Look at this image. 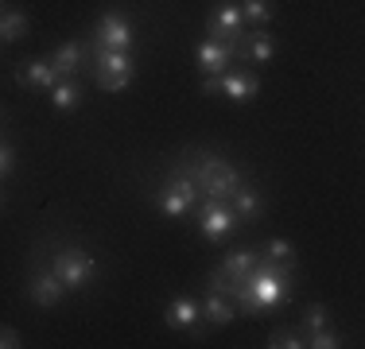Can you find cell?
<instances>
[{"label":"cell","mask_w":365,"mask_h":349,"mask_svg":"<svg viewBox=\"0 0 365 349\" xmlns=\"http://www.w3.org/2000/svg\"><path fill=\"white\" fill-rule=\"evenodd\" d=\"M93 47H106V51H128L133 47V24L125 20L120 12H106L90 31Z\"/></svg>","instance_id":"obj_7"},{"label":"cell","mask_w":365,"mask_h":349,"mask_svg":"<svg viewBox=\"0 0 365 349\" xmlns=\"http://www.w3.org/2000/svg\"><path fill=\"white\" fill-rule=\"evenodd\" d=\"M295 264L288 260H272V256H257L249 279L230 295L237 314H268L276 307L292 303V287H295Z\"/></svg>","instance_id":"obj_1"},{"label":"cell","mask_w":365,"mask_h":349,"mask_svg":"<svg viewBox=\"0 0 365 349\" xmlns=\"http://www.w3.org/2000/svg\"><path fill=\"white\" fill-rule=\"evenodd\" d=\"M47 58L55 63L58 78H74L78 70H82V66L93 58V43H78V39H71V43H58V47L51 51Z\"/></svg>","instance_id":"obj_8"},{"label":"cell","mask_w":365,"mask_h":349,"mask_svg":"<svg viewBox=\"0 0 365 349\" xmlns=\"http://www.w3.org/2000/svg\"><path fill=\"white\" fill-rule=\"evenodd\" d=\"M93 85L101 93H120L128 82L136 78V63L128 51H106V47H93Z\"/></svg>","instance_id":"obj_3"},{"label":"cell","mask_w":365,"mask_h":349,"mask_svg":"<svg viewBox=\"0 0 365 349\" xmlns=\"http://www.w3.org/2000/svg\"><path fill=\"white\" fill-rule=\"evenodd\" d=\"M327 326V303H311L307 311H303V322H299V334L303 342H307V334H315V330Z\"/></svg>","instance_id":"obj_20"},{"label":"cell","mask_w":365,"mask_h":349,"mask_svg":"<svg viewBox=\"0 0 365 349\" xmlns=\"http://www.w3.org/2000/svg\"><path fill=\"white\" fill-rule=\"evenodd\" d=\"M195 58H198V66H202V74H225L233 63L230 47H225V43H214V39H206L202 47L195 51Z\"/></svg>","instance_id":"obj_12"},{"label":"cell","mask_w":365,"mask_h":349,"mask_svg":"<svg viewBox=\"0 0 365 349\" xmlns=\"http://www.w3.org/2000/svg\"><path fill=\"white\" fill-rule=\"evenodd\" d=\"M230 206L241 222H260V214H264V198H260L257 187H237L230 198Z\"/></svg>","instance_id":"obj_14"},{"label":"cell","mask_w":365,"mask_h":349,"mask_svg":"<svg viewBox=\"0 0 365 349\" xmlns=\"http://www.w3.org/2000/svg\"><path fill=\"white\" fill-rule=\"evenodd\" d=\"M195 206H198L195 182H190L179 167H171L168 182H163V190H160V209H163V217H182V214H190Z\"/></svg>","instance_id":"obj_5"},{"label":"cell","mask_w":365,"mask_h":349,"mask_svg":"<svg viewBox=\"0 0 365 349\" xmlns=\"http://www.w3.org/2000/svg\"><path fill=\"white\" fill-rule=\"evenodd\" d=\"M20 345V334L12 326H0V349H16Z\"/></svg>","instance_id":"obj_25"},{"label":"cell","mask_w":365,"mask_h":349,"mask_svg":"<svg viewBox=\"0 0 365 349\" xmlns=\"http://www.w3.org/2000/svg\"><path fill=\"white\" fill-rule=\"evenodd\" d=\"M28 35V12H20V8H4L0 12V43H16Z\"/></svg>","instance_id":"obj_17"},{"label":"cell","mask_w":365,"mask_h":349,"mask_svg":"<svg viewBox=\"0 0 365 349\" xmlns=\"http://www.w3.org/2000/svg\"><path fill=\"white\" fill-rule=\"evenodd\" d=\"M66 295V287H63V279H58L51 268H43V272H31V279H28V299L36 303V307H43V311H51L58 299Z\"/></svg>","instance_id":"obj_9"},{"label":"cell","mask_w":365,"mask_h":349,"mask_svg":"<svg viewBox=\"0 0 365 349\" xmlns=\"http://www.w3.org/2000/svg\"><path fill=\"white\" fill-rule=\"evenodd\" d=\"M0 206H4V194H0Z\"/></svg>","instance_id":"obj_27"},{"label":"cell","mask_w":365,"mask_h":349,"mask_svg":"<svg viewBox=\"0 0 365 349\" xmlns=\"http://www.w3.org/2000/svg\"><path fill=\"white\" fill-rule=\"evenodd\" d=\"M16 167V152H12V144H0V179H4L8 171Z\"/></svg>","instance_id":"obj_24"},{"label":"cell","mask_w":365,"mask_h":349,"mask_svg":"<svg viewBox=\"0 0 365 349\" xmlns=\"http://www.w3.org/2000/svg\"><path fill=\"white\" fill-rule=\"evenodd\" d=\"M202 318L210 322L214 330H222V326H230V322L237 318V307H233V299L210 291V295H206V303H202Z\"/></svg>","instance_id":"obj_15"},{"label":"cell","mask_w":365,"mask_h":349,"mask_svg":"<svg viewBox=\"0 0 365 349\" xmlns=\"http://www.w3.org/2000/svg\"><path fill=\"white\" fill-rule=\"evenodd\" d=\"M299 345H303V334L292 326H276L268 334V349H299Z\"/></svg>","instance_id":"obj_21"},{"label":"cell","mask_w":365,"mask_h":349,"mask_svg":"<svg viewBox=\"0 0 365 349\" xmlns=\"http://www.w3.org/2000/svg\"><path fill=\"white\" fill-rule=\"evenodd\" d=\"M264 256H272V260H288V264H295V249H292V241H284V237H272L264 244Z\"/></svg>","instance_id":"obj_22"},{"label":"cell","mask_w":365,"mask_h":349,"mask_svg":"<svg viewBox=\"0 0 365 349\" xmlns=\"http://www.w3.org/2000/svg\"><path fill=\"white\" fill-rule=\"evenodd\" d=\"M163 318H168V326H171V330H198L202 307H198L195 299H187V295H179V299H171V303H168Z\"/></svg>","instance_id":"obj_11"},{"label":"cell","mask_w":365,"mask_h":349,"mask_svg":"<svg viewBox=\"0 0 365 349\" xmlns=\"http://www.w3.org/2000/svg\"><path fill=\"white\" fill-rule=\"evenodd\" d=\"M16 82H24V85H43V90H51V85L58 82V70L51 58H28V66H20L16 70Z\"/></svg>","instance_id":"obj_13"},{"label":"cell","mask_w":365,"mask_h":349,"mask_svg":"<svg viewBox=\"0 0 365 349\" xmlns=\"http://www.w3.org/2000/svg\"><path fill=\"white\" fill-rule=\"evenodd\" d=\"M241 20L249 28H268L272 24V4L268 0H241Z\"/></svg>","instance_id":"obj_19"},{"label":"cell","mask_w":365,"mask_h":349,"mask_svg":"<svg viewBox=\"0 0 365 349\" xmlns=\"http://www.w3.org/2000/svg\"><path fill=\"white\" fill-rule=\"evenodd\" d=\"M218 93H225V98L237 101V105H245L260 93V78L249 74V70H225V74H218Z\"/></svg>","instance_id":"obj_10"},{"label":"cell","mask_w":365,"mask_h":349,"mask_svg":"<svg viewBox=\"0 0 365 349\" xmlns=\"http://www.w3.org/2000/svg\"><path fill=\"white\" fill-rule=\"evenodd\" d=\"M0 12H4V0H0Z\"/></svg>","instance_id":"obj_26"},{"label":"cell","mask_w":365,"mask_h":349,"mask_svg":"<svg viewBox=\"0 0 365 349\" xmlns=\"http://www.w3.org/2000/svg\"><path fill=\"white\" fill-rule=\"evenodd\" d=\"M237 222H241V217L233 214L230 202H218V198H202V202H198V229H202L206 241L230 237Z\"/></svg>","instance_id":"obj_6"},{"label":"cell","mask_w":365,"mask_h":349,"mask_svg":"<svg viewBox=\"0 0 365 349\" xmlns=\"http://www.w3.org/2000/svg\"><path fill=\"white\" fill-rule=\"evenodd\" d=\"M303 345H311V349H334V345H342V342H338V334H334V330H315V334H307V342H303Z\"/></svg>","instance_id":"obj_23"},{"label":"cell","mask_w":365,"mask_h":349,"mask_svg":"<svg viewBox=\"0 0 365 349\" xmlns=\"http://www.w3.org/2000/svg\"><path fill=\"white\" fill-rule=\"evenodd\" d=\"M179 171L187 174L190 182H195L198 202H202V198H218V202H230L233 190L241 187V174L233 171L225 160H218V155H206V152H195L190 160H182Z\"/></svg>","instance_id":"obj_2"},{"label":"cell","mask_w":365,"mask_h":349,"mask_svg":"<svg viewBox=\"0 0 365 349\" xmlns=\"http://www.w3.org/2000/svg\"><path fill=\"white\" fill-rule=\"evenodd\" d=\"M51 105H55L58 113H71L82 105V85L74 82V78H58L55 85H51Z\"/></svg>","instance_id":"obj_16"},{"label":"cell","mask_w":365,"mask_h":349,"mask_svg":"<svg viewBox=\"0 0 365 349\" xmlns=\"http://www.w3.org/2000/svg\"><path fill=\"white\" fill-rule=\"evenodd\" d=\"M51 272L63 279L66 291H82V287L98 276V260H93L90 252H82V249L71 244V249H63L55 260H51Z\"/></svg>","instance_id":"obj_4"},{"label":"cell","mask_w":365,"mask_h":349,"mask_svg":"<svg viewBox=\"0 0 365 349\" xmlns=\"http://www.w3.org/2000/svg\"><path fill=\"white\" fill-rule=\"evenodd\" d=\"M272 55H276L272 35H268L264 28H253V31H249V63H268Z\"/></svg>","instance_id":"obj_18"}]
</instances>
